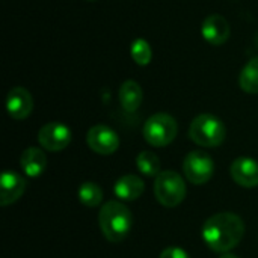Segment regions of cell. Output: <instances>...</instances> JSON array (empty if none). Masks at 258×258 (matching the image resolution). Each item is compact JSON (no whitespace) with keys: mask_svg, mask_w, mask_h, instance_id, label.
<instances>
[{"mask_svg":"<svg viewBox=\"0 0 258 258\" xmlns=\"http://www.w3.org/2000/svg\"><path fill=\"white\" fill-rule=\"evenodd\" d=\"M201 234L203 240L212 251L227 254L242 242L245 224L240 216L230 212H222L210 216L204 222Z\"/></svg>","mask_w":258,"mask_h":258,"instance_id":"cell-1","label":"cell"},{"mask_svg":"<svg viewBox=\"0 0 258 258\" xmlns=\"http://www.w3.org/2000/svg\"><path fill=\"white\" fill-rule=\"evenodd\" d=\"M98 224L103 236L109 242L119 243L133 228V215L121 201H109L98 213Z\"/></svg>","mask_w":258,"mask_h":258,"instance_id":"cell-2","label":"cell"},{"mask_svg":"<svg viewBox=\"0 0 258 258\" xmlns=\"http://www.w3.org/2000/svg\"><path fill=\"white\" fill-rule=\"evenodd\" d=\"M227 136L225 124L212 113H201L190 122L189 138L197 145L204 148L219 147Z\"/></svg>","mask_w":258,"mask_h":258,"instance_id":"cell-3","label":"cell"},{"mask_svg":"<svg viewBox=\"0 0 258 258\" xmlns=\"http://www.w3.org/2000/svg\"><path fill=\"white\" fill-rule=\"evenodd\" d=\"M154 197L163 207H177L186 198V183L175 171H162L154 180Z\"/></svg>","mask_w":258,"mask_h":258,"instance_id":"cell-4","label":"cell"},{"mask_svg":"<svg viewBox=\"0 0 258 258\" xmlns=\"http://www.w3.org/2000/svg\"><path fill=\"white\" fill-rule=\"evenodd\" d=\"M178 132V125L177 121L174 119V116H171L169 113H154L151 115L144 125V138L145 141L151 145V147H166L169 145Z\"/></svg>","mask_w":258,"mask_h":258,"instance_id":"cell-5","label":"cell"},{"mask_svg":"<svg viewBox=\"0 0 258 258\" xmlns=\"http://www.w3.org/2000/svg\"><path fill=\"white\" fill-rule=\"evenodd\" d=\"M183 172L184 177L192 184H204L215 174V162L206 151H190L183 160Z\"/></svg>","mask_w":258,"mask_h":258,"instance_id":"cell-6","label":"cell"},{"mask_svg":"<svg viewBox=\"0 0 258 258\" xmlns=\"http://www.w3.org/2000/svg\"><path fill=\"white\" fill-rule=\"evenodd\" d=\"M73 139L71 130L62 122H48L42 125L38 132V142L39 145L50 151L57 153L65 150Z\"/></svg>","mask_w":258,"mask_h":258,"instance_id":"cell-7","label":"cell"},{"mask_svg":"<svg viewBox=\"0 0 258 258\" xmlns=\"http://www.w3.org/2000/svg\"><path fill=\"white\" fill-rule=\"evenodd\" d=\"M86 142L94 153L101 154V156L113 154L119 148L118 133L104 124H97L91 127L86 135Z\"/></svg>","mask_w":258,"mask_h":258,"instance_id":"cell-8","label":"cell"},{"mask_svg":"<svg viewBox=\"0 0 258 258\" xmlns=\"http://www.w3.org/2000/svg\"><path fill=\"white\" fill-rule=\"evenodd\" d=\"M26 190V180L15 171H5L0 178V206L17 203Z\"/></svg>","mask_w":258,"mask_h":258,"instance_id":"cell-9","label":"cell"},{"mask_svg":"<svg viewBox=\"0 0 258 258\" xmlns=\"http://www.w3.org/2000/svg\"><path fill=\"white\" fill-rule=\"evenodd\" d=\"M230 174L242 187L252 189L258 186V162L251 157H237L230 166Z\"/></svg>","mask_w":258,"mask_h":258,"instance_id":"cell-10","label":"cell"},{"mask_svg":"<svg viewBox=\"0 0 258 258\" xmlns=\"http://www.w3.org/2000/svg\"><path fill=\"white\" fill-rule=\"evenodd\" d=\"M201 33H203V38L212 45H222L228 41L231 29H230L227 18H224L219 14H213V15H209L203 21Z\"/></svg>","mask_w":258,"mask_h":258,"instance_id":"cell-11","label":"cell"},{"mask_svg":"<svg viewBox=\"0 0 258 258\" xmlns=\"http://www.w3.org/2000/svg\"><path fill=\"white\" fill-rule=\"evenodd\" d=\"M6 109L11 118L26 119L33 110V98L30 92L21 86L12 88L6 98Z\"/></svg>","mask_w":258,"mask_h":258,"instance_id":"cell-12","label":"cell"},{"mask_svg":"<svg viewBox=\"0 0 258 258\" xmlns=\"http://www.w3.org/2000/svg\"><path fill=\"white\" fill-rule=\"evenodd\" d=\"M145 190V184L141 177L133 174H125L119 177L113 186V192L116 198L121 201H136Z\"/></svg>","mask_w":258,"mask_h":258,"instance_id":"cell-13","label":"cell"},{"mask_svg":"<svg viewBox=\"0 0 258 258\" xmlns=\"http://www.w3.org/2000/svg\"><path fill=\"white\" fill-rule=\"evenodd\" d=\"M20 166L27 177H39L47 168V156L42 150L36 147H29L23 151L20 157Z\"/></svg>","mask_w":258,"mask_h":258,"instance_id":"cell-14","label":"cell"},{"mask_svg":"<svg viewBox=\"0 0 258 258\" xmlns=\"http://www.w3.org/2000/svg\"><path fill=\"white\" fill-rule=\"evenodd\" d=\"M144 100L142 88L135 80H125L119 88V101L125 112L133 113L139 109Z\"/></svg>","mask_w":258,"mask_h":258,"instance_id":"cell-15","label":"cell"},{"mask_svg":"<svg viewBox=\"0 0 258 258\" xmlns=\"http://www.w3.org/2000/svg\"><path fill=\"white\" fill-rule=\"evenodd\" d=\"M239 85L248 94H258V56L243 67L239 76Z\"/></svg>","mask_w":258,"mask_h":258,"instance_id":"cell-16","label":"cell"},{"mask_svg":"<svg viewBox=\"0 0 258 258\" xmlns=\"http://www.w3.org/2000/svg\"><path fill=\"white\" fill-rule=\"evenodd\" d=\"M136 166L141 174L147 177H157L160 174V160L153 151H142L136 157Z\"/></svg>","mask_w":258,"mask_h":258,"instance_id":"cell-17","label":"cell"},{"mask_svg":"<svg viewBox=\"0 0 258 258\" xmlns=\"http://www.w3.org/2000/svg\"><path fill=\"white\" fill-rule=\"evenodd\" d=\"M79 200L86 207H97L103 201V190L97 183H82L79 187Z\"/></svg>","mask_w":258,"mask_h":258,"instance_id":"cell-18","label":"cell"},{"mask_svg":"<svg viewBox=\"0 0 258 258\" xmlns=\"http://www.w3.org/2000/svg\"><path fill=\"white\" fill-rule=\"evenodd\" d=\"M132 57L133 60L144 67V65H148L151 62V57H153V51H151V47L148 44V41L142 39V38H138L132 42Z\"/></svg>","mask_w":258,"mask_h":258,"instance_id":"cell-19","label":"cell"},{"mask_svg":"<svg viewBox=\"0 0 258 258\" xmlns=\"http://www.w3.org/2000/svg\"><path fill=\"white\" fill-rule=\"evenodd\" d=\"M160 258H190V257H189V254H187L184 249H181V248H178V246H169V248H166V249H163V251H162Z\"/></svg>","mask_w":258,"mask_h":258,"instance_id":"cell-20","label":"cell"},{"mask_svg":"<svg viewBox=\"0 0 258 258\" xmlns=\"http://www.w3.org/2000/svg\"><path fill=\"white\" fill-rule=\"evenodd\" d=\"M219 258H239L237 255H234V254H230V252H227V254H222Z\"/></svg>","mask_w":258,"mask_h":258,"instance_id":"cell-21","label":"cell"},{"mask_svg":"<svg viewBox=\"0 0 258 258\" xmlns=\"http://www.w3.org/2000/svg\"><path fill=\"white\" fill-rule=\"evenodd\" d=\"M89 2H92V0H89Z\"/></svg>","mask_w":258,"mask_h":258,"instance_id":"cell-22","label":"cell"}]
</instances>
